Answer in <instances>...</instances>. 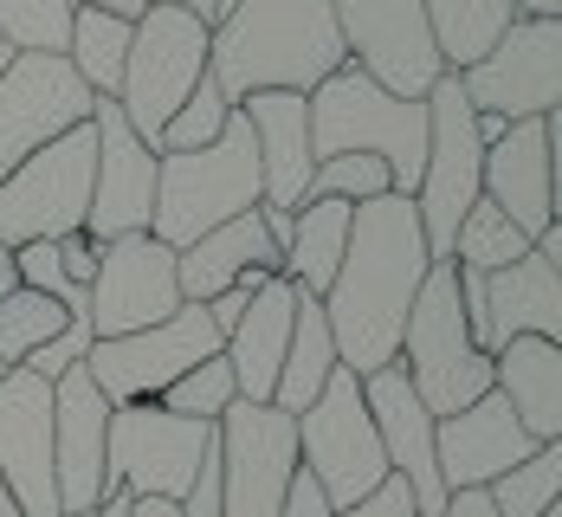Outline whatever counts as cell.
Returning a JSON list of instances; mask_svg holds the SVG:
<instances>
[{"instance_id":"cell-9","label":"cell","mask_w":562,"mask_h":517,"mask_svg":"<svg viewBox=\"0 0 562 517\" xmlns=\"http://www.w3.org/2000/svg\"><path fill=\"white\" fill-rule=\"evenodd\" d=\"M91 162H98V130L78 123L46 149H33L20 169L0 181V239L33 246V239H65L91 214Z\"/></svg>"},{"instance_id":"cell-40","label":"cell","mask_w":562,"mask_h":517,"mask_svg":"<svg viewBox=\"0 0 562 517\" xmlns=\"http://www.w3.org/2000/svg\"><path fill=\"white\" fill-rule=\"evenodd\" d=\"M330 517H420V512H414V492H407V485L389 472V479H382L369 498H356L349 512H330Z\"/></svg>"},{"instance_id":"cell-33","label":"cell","mask_w":562,"mask_h":517,"mask_svg":"<svg viewBox=\"0 0 562 517\" xmlns=\"http://www.w3.org/2000/svg\"><path fill=\"white\" fill-rule=\"evenodd\" d=\"M485 498H492V512L498 517H543L562 505V440L550 447H537L530 460H517L505 479H492L485 485Z\"/></svg>"},{"instance_id":"cell-6","label":"cell","mask_w":562,"mask_h":517,"mask_svg":"<svg viewBox=\"0 0 562 517\" xmlns=\"http://www.w3.org/2000/svg\"><path fill=\"white\" fill-rule=\"evenodd\" d=\"M207 33L214 26H201L181 7H143V20L130 26V58H123V85L111 104L149 149L162 143V130L188 104V91L207 78Z\"/></svg>"},{"instance_id":"cell-41","label":"cell","mask_w":562,"mask_h":517,"mask_svg":"<svg viewBox=\"0 0 562 517\" xmlns=\"http://www.w3.org/2000/svg\"><path fill=\"white\" fill-rule=\"evenodd\" d=\"M279 517H330V498H324V485H317L304 465H297V472H291V485H284Z\"/></svg>"},{"instance_id":"cell-19","label":"cell","mask_w":562,"mask_h":517,"mask_svg":"<svg viewBox=\"0 0 562 517\" xmlns=\"http://www.w3.org/2000/svg\"><path fill=\"white\" fill-rule=\"evenodd\" d=\"M104 427H111V402L98 395V382L78 369H65L53 382V492L58 517H78L98 505L104 492Z\"/></svg>"},{"instance_id":"cell-28","label":"cell","mask_w":562,"mask_h":517,"mask_svg":"<svg viewBox=\"0 0 562 517\" xmlns=\"http://www.w3.org/2000/svg\"><path fill=\"white\" fill-rule=\"evenodd\" d=\"M349 214H356L349 201H304V207H291V239H284L279 272L304 297H324L330 279H337L342 246H349Z\"/></svg>"},{"instance_id":"cell-42","label":"cell","mask_w":562,"mask_h":517,"mask_svg":"<svg viewBox=\"0 0 562 517\" xmlns=\"http://www.w3.org/2000/svg\"><path fill=\"white\" fill-rule=\"evenodd\" d=\"M440 517H498V512H492V498H485V492H447Z\"/></svg>"},{"instance_id":"cell-10","label":"cell","mask_w":562,"mask_h":517,"mask_svg":"<svg viewBox=\"0 0 562 517\" xmlns=\"http://www.w3.org/2000/svg\"><path fill=\"white\" fill-rule=\"evenodd\" d=\"M207 447H214V427L207 420H181L162 402L111 407L104 485H123L130 498H169V505H181V492L194 485Z\"/></svg>"},{"instance_id":"cell-36","label":"cell","mask_w":562,"mask_h":517,"mask_svg":"<svg viewBox=\"0 0 562 517\" xmlns=\"http://www.w3.org/2000/svg\"><path fill=\"white\" fill-rule=\"evenodd\" d=\"M239 402V389H233V369H226V356H207V362H194L181 382H169L162 389V407L169 414H181V420H221L226 407Z\"/></svg>"},{"instance_id":"cell-48","label":"cell","mask_w":562,"mask_h":517,"mask_svg":"<svg viewBox=\"0 0 562 517\" xmlns=\"http://www.w3.org/2000/svg\"><path fill=\"white\" fill-rule=\"evenodd\" d=\"M0 517H26L20 505H13V492H7V485H0Z\"/></svg>"},{"instance_id":"cell-43","label":"cell","mask_w":562,"mask_h":517,"mask_svg":"<svg viewBox=\"0 0 562 517\" xmlns=\"http://www.w3.org/2000/svg\"><path fill=\"white\" fill-rule=\"evenodd\" d=\"M149 7H181V13H194L201 26H214V20H221V0H149Z\"/></svg>"},{"instance_id":"cell-49","label":"cell","mask_w":562,"mask_h":517,"mask_svg":"<svg viewBox=\"0 0 562 517\" xmlns=\"http://www.w3.org/2000/svg\"><path fill=\"white\" fill-rule=\"evenodd\" d=\"M7 58H13V46H7V40H0V71H7Z\"/></svg>"},{"instance_id":"cell-26","label":"cell","mask_w":562,"mask_h":517,"mask_svg":"<svg viewBox=\"0 0 562 517\" xmlns=\"http://www.w3.org/2000/svg\"><path fill=\"white\" fill-rule=\"evenodd\" d=\"M246 272H279V246H272L266 227H259V207L239 214V221H226V227H214V233H201L194 246L175 252L181 304H207V297L233 291Z\"/></svg>"},{"instance_id":"cell-31","label":"cell","mask_w":562,"mask_h":517,"mask_svg":"<svg viewBox=\"0 0 562 517\" xmlns=\"http://www.w3.org/2000/svg\"><path fill=\"white\" fill-rule=\"evenodd\" d=\"M130 26H136V20H116V13H98V7H71L65 58H71V71L91 85V98H116L123 58H130Z\"/></svg>"},{"instance_id":"cell-1","label":"cell","mask_w":562,"mask_h":517,"mask_svg":"<svg viewBox=\"0 0 562 517\" xmlns=\"http://www.w3.org/2000/svg\"><path fill=\"white\" fill-rule=\"evenodd\" d=\"M434 252L420 239L414 221V201L401 194H375L349 214V246H342V266L330 291L317 297L324 304V324H330V344L337 362L362 382L375 369H394L401 356V324L414 311V291L427 279Z\"/></svg>"},{"instance_id":"cell-29","label":"cell","mask_w":562,"mask_h":517,"mask_svg":"<svg viewBox=\"0 0 562 517\" xmlns=\"http://www.w3.org/2000/svg\"><path fill=\"white\" fill-rule=\"evenodd\" d=\"M337 344H330V324H324V304L297 291V317H291V344H284L279 362V389H272V407L279 414H304V407L324 395V382L337 375Z\"/></svg>"},{"instance_id":"cell-17","label":"cell","mask_w":562,"mask_h":517,"mask_svg":"<svg viewBox=\"0 0 562 517\" xmlns=\"http://www.w3.org/2000/svg\"><path fill=\"white\" fill-rule=\"evenodd\" d=\"M91 130H98V162H91V214H85V233L98 246H111L123 233H149V214H156V149L123 123V111H116L111 98H98Z\"/></svg>"},{"instance_id":"cell-11","label":"cell","mask_w":562,"mask_h":517,"mask_svg":"<svg viewBox=\"0 0 562 517\" xmlns=\"http://www.w3.org/2000/svg\"><path fill=\"white\" fill-rule=\"evenodd\" d=\"M221 356V330L207 324V304H181L169 324L130 330V337H98L85 349V375L111 407L130 402H162V389L181 382L194 362Z\"/></svg>"},{"instance_id":"cell-2","label":"cell","mask_w":562,"mask_h":517,"mask_svg":"<svg viewBox=\"0 0 562 517\" xmlns=\"http://www.w3.org/2000/svg\"><path fill=\"white\" fill-rule=\"evenodd\" d=\"M342 65L349 58L330 0H239L207 33V71L226 104H246L259 91L311 98Z\"/></svg>"},{"instance_id":"cell-22","label":"cell","mask_w":562,"mask_h":517,"mask_svg":"<svg viewBox=\"0 0 562 517\" xmlns=\"http://www.w3.org/2000/svg\"><path fill=\"white\" fill-rule=\"evenodd\" d=\"M530 453H537V440L517 427L505 395H479L472 407H459L434 427V465H440L447 492H485Z\"/></svg>"},{"instance_id":"cell-5","label":"cell","mask_w":562,"mask_h":517,"mask_svg":"<svg viewBox=\"0 0 562 517\" xmlns=\"http://www.w3.org/2000/svg\"><path fill=\"white\" fill-rule=\"evenodd\" d=\"M394 369L407 375V389L420 395V407L434 420H447L459 407H472L479 395H492V356L472 344L465 311H459V266L434 259L427 279L414 291V311L401 324V356Z\"/></svg>"},{"instance_id":"cell-32","label":"cell","mask_w":562,"mask_h":517,"mask_svg":"<svg viewBox=\"0 0 562 517\" xmlns=\"http://www.w3.org/2000/svg\"><path fill=\"white\" fill-rule=\"evenodd\" d=\"M65 330H71V311L53 304L46 291L13 285L0 297V362H7V369H26V356L46 349L53 337H65Z\"/></svg>"},{"instance_id":"cell-15","label":"cell","mask_w":562,"mask_h":517,"mask_svg":"<svg viewBox=\"0 0 562 517\" xmlns=\"http://www.w3.org/2000/svg\"><path fill=\"white\" fill-rule=\"evenodd\" d=\"M221 440V517H279L297 472V420L279 407L233 402L214 420Z\"/></svg>"},{"instance_id":"cell-44","label":"cell","mask_w":562,"mask_h":517,"mask_svg":"<svg viewBox=\"0 0 562 517\" xmlns=\"http://www.w3.org/2000/svg\"><path fill=\"white\" fill-rule=\"evenodd\" d=\"M71 7H98V13H116V20H143L149 0H71Z\"/></svg>"},{"instance_id":"cell-8","label":"cell","mask_w":562,"mask_h":517,"mask_svg":"<svg viewBox=\"0 0 562 517\" xmlns=\"http://www.w3.org/2000/svg\"><path fill=\"white\" fill-rule=\"evenodd\" d=\"M479 169H485V143H479V123L472 104L459 91V78H440L427 91V169L414 188V221L434 259H452V233L465 221V207L479 201Z\"/></svg>"},{"instance_id":"cell-47","label":"cell","mask_w":562,"mask_h":517,"mask_svg":"<svg viewBox=\"0 0 562 517\" xmlns=\"http://www.w3.org/2000/svg\"><path fill=\"white\" fill-rule=\"evenodd\" d=\"M130 517H181V512H175L169 498H136V512Z\"/></svg>"},{"instance_id":"cell-45","label":"cell","mask_w":562,"mask_h":517,"mask_svg":"<svg viewBox=\"0 0 562 517\" xmlns=\"http://www.w3.org/2000/svg\"><path fill=\"white\" fill-rule=\"evenodd\" d=\"M517 20H562V0H510Z\"/></svg>"},{"instance_id":"cell-39","label":"cell","mask_w":562,"mask_h":517,"mask_svg":"<svg viewBox=\"0 0 562 517\" xmlns=\"http://www.w3.org/2000/svg\"><path fill=\"white\" fill-rule=\"evenodd\" d=\"M53 246H58V272H65L78 291H91V279H98V252H104V246H98L85 227L65 233V239H53Z\"/></svg>"},{"instance_id":"cell-30","label":"cell","mask_w":562,"mask_h":517,"mask_svg":"<svg viewBox=\"0 0 562 517\" xmlns=\"http://www.w3.org/2000/svg\"><path fill=\"white\" fill-rule=\"evenodd\" d=\"M420 13H427L434 53H440V65H447L452 78L472 71L510 33V20H517L510 0H420Z\"/></svg>"},{"instance_id":"cell-38","label":"cell","mask_w":562,"mask_h":517,"mask_svg":"<svg viewBox=\"0 0 562 517\" xmlns=\"http://www.w3.org/2000/svg\"><path fill=\"white\" fill-rule=\"evenodd\" d=\"M226 116H233V104L221 98V85H214V71H207V78L188 91V104L169 116V130H162L156 156H175V149H207V143L226 130Z\"/></svg>"},{"instance_id":"cell-52","label":"cell","mask_w":562,"mask_h":517,"mask_svg":"<svg viewBox=\"0 0 562 517\" xmlns=\"http://www.w3.org/2000/svg\"><path fill=\"white\" fill-rule=\"evenodd\" d=\"M0 375H7V362H0Z\"/></svg>"},{"instance_id":"cell-4","label":"cell","mask_w":562,"mask_h":517,"mask_svg":"<svg viewBox=\"0 0 562 517\" xmlns=\"http://www.w3.org/2000/svg\"><path fill=\"white\" fill-rule=\"evenodd\" d=\"M252 207H259V149H252V123L239 111L226 116V130L207 149L156 156V214H149V233L169 252L194 246L201 233L226 227V221H239Z\"/></svg>"},{"instance_id":"cell-50","label":"cell","mask_w":562,"mask_h":517,"mask_svg":"<svg viewBox=\"0 0 562 517\" xmlns=\"http://www.w3.org/2000/svg\"><path fill=\"white\" fill-rule=\"evenodd\" d=\"M226 7H239V0H221V13H226Z\"/></svg>"},{"instance_id":"cell-20","label":"cell","mask_w":562,"mask_h":517,"mask_svg":"<svg viewBox=\"0 0 562 517\" xmlns=\"http://www.w3.org/2000/svg\"><path fill=\"white\" fill-rule=\"evenodd\" d=\"M479 194H485L524 239H537V233L557 221V143H550V123H543V116L510 123L505 136L485 149Z\"/></svg>"},{"instance_id":"cell-12","label":"cell","mask_w":562,"mask_h":517,"mask_svg":"<svg viewBox=\"0 0 562 517\" xmlns=\"http://www.w3.org/2000/svg\"><path fill=\"white\" fill-rule=\"evenodd\" d=\"M91 111H98V98L71 71L65 53H13L7 71H0V181L33 149L71 136L78 123H91Z\"/></svg>"},{"instance_id":"cell-51","label":"cell","mask_w":562,"mask_h":517,"mask_svg":"<svg viewBox=\"0 0 562 517\" xmlns=\"http://www.w3.org/2000/svg\"><path fill=\"white\" fill-rule=\"evenodd\" d=\"M543 517H562V505H557V512H543Z\"/></svg>"},{"instance_id":"cell-16","label":"cell","mask_w":562,"mask_h":517,"mask_svg":"<svg viewBox=\"0 0 562 517\" xmlns=\"http://www.w3.org/2000/svg\"><path fill=\"white\" fill-rule=\"evenodd\" d=\"M181 311L175 285V252L156 233H123L98 252V279H91V344L98 337H130L149 324H169Z\"/></svg>"},{"instance_id":"cell-3","label":"cell","mask_w":562,"mask_h":517,"mask_svg":"<svg viewBox=\"0 0 562 517\" xmlns=\"http://www.w3.org/2000/svg\"><path fill=\"white\" fill-rule=\"evenodd\" d=\"M311 156H375L389 169V194L414 201L427 169V98H394L369 71L342 65L311 98Z\"/></svg>"},{"instance_id":"cell-53","label":"cell","mask_w":562,"mask_h":517,"mask_svg":"<svg viewBox=\"0 0 562 517\" xmlns=\"http://www.w3.org/2000/svg\"><path fill=\"white\" fill-rule=\"evenodd\" d=\"M78 517H91V512H78Z\"/></svg>"},{"instance_id":"cell-23","label":"cell","mask_w":562,"mask_h":517,"mask_svg":"<svg viewBox=\"0 0 562 517\" xmlns=\"http://www.w3.org/2000/svg\"><path fill=\"white\" fill-rule=\"evenodd\" d=\"M233 111L252 123V149H259V207H297L304 201V181L317 169L311 156V104L291 98V91H259Z\"/></svg>"},{"instance_id":"cell-7","label":"cell","mask_w":562,"mask_h":517,"mask_svg":"<svg viewBox=\"0 0 562 517\" xmlns=\"http://www.w3.org/2000/svg\"><path fill=\"white\" fill-rule=\"evenodd\" d=\"M297 465L324 485L330 512H349L356 498H369L389 479L375 420H369V402H362V382L349 369H337L324 382V395L297 414Z\"/></svg>"},{"instance_id":"cell-24","label":"cell","mask_w":562,"mask_h":517,"mask_svg":"<svg viewBox=\"0 0 562 517\" xmlns=\"http://www.w3.org/2000/svg\"><path fill=\"white\" fill-rule=\"evenodd\" d=\"M291 317H297V285L291 279H272L266 291L246 297V317L226 330V369H233V389L239 402L252 407H272V389H279V362H284V344H291Z\"/></svg>"},{"instance_id":"cell-18","label":"cell","mask_w":562,"mask_h":517,"mask_svg":"<svg viewBox=\"0 0 562 517\" xmlns=\"http://www.w3.org/2000/svg\"><path fill=\"white\" fill-rule=\"evenodd\" d=\"M0 485L26 517H58L53 492V382L7 369L0 375Z\"/></svg>"},{"instance_id":"cell-14","label":"cell","mask_w":562,"mask_h":517,"mask_svg":"<svg viewBox=\"0 0 562 517\" xmlns=\"http://www.w3.org/2000/svg\"><path fill=\"white\" fill-rule=\"evenodd\" d=\"M459 91L472 116H550L562 104V20H510V33L459 71Z\"/></svg>"},{"instance_id":"cell-13","label":"cell","mask_w":562,"mask_h":517,"mask_svg":"<svg viewBox=\"0 0 562 517\" xmlns=\"http://www.w3.org/2000/svg\"><path fill=\"white\" fill-rule=\"evenodd\" d=\"M330 13H337L342 58L356 71H369L382 91H394V98H427L447 78L420 0H330Z\"/></svg>"},{"instance_id":"cell-35","label":"cell","mask_w":562,"mask_h":517,"mask_svg":"<svg viewBox=\"0 0 562 517\" xmlns=\"http://www.w3.org/2000/svg\"><path fill=\"white\" fill-rule=\"evenodd\" d=\"M71 0H0V40L13 53H65Z\"/></svg>"},{"instance_id":"cell-46","label":"cell","mask_w":562,"mask_h":517,"mask_svg":"<svg viewBox=\"0 0 562 517\" xmlns=\"http://www.w3.org/2000/svg\"><path fill=\"white\" fill-rule=\"evenodd\" d=\"M20 285V272H13V246H7V239H0V297H7V291Z\"/></svg>"},{"instance_id":"cell-21","label":"cell","mask_w":562,"mask_h":517,"mask_svg":"<svg viewBox=\"0 0 562 517\" xmlns=\"http://www.w3.org/2000/svg\"><path fill=\"white\" fill-rule=\"evenodd\" d=\"M362 402H369V420H375V440H382L389 472L414 492V512L440 517V505H447V485H440V465H434V427L440 420L420 407V395L407 389L401 369L362 375Z\"/></svg>"},{"instance_id":"cell-25","label":"cell","mask_w":562,"mask_h":517,"mask_svg":"<svg viewBox=\"0 0 562 517\" xmlns=\"http://www.w3.org/2000/svg\"><path fill=\"white\" fill-rule=\"evenodd\" d=\"M510 337L562 344V266H550L537 246L485 279V349L498 356Z\"/></svg>"},{"instance_id":"cell-27","label":"cell","mask_w":562,"mask_h":517,"mask_svg":"<svg viewBox=\"0 0 562 517\" xmlns=\"http://www.w3.org/2000/svg\"><path fill=\"white\" fill-rule=\"evenodd\" d=\"M492 395H505V407L517 414V427L537 447L562 440V344L510 337L492 356Z\"/></svg>"},{"instance_id":"cell-34","label":"cell","mask_w":562,"mask_h":517,"mask_svg":"<svg viewBox=\"0 0 562 517\" xmlns=\"http://www.w3.org/2000/svg\"><path fill=\"white\" fill-rule=\"evenodd\" d=\"M530 252V239L510 227L505 214L479 194L472 207H465V221H459V233H452V266H465V272H505V266H517Z\"/></svg>"},{"instance_id":"cell-37","label":"cell","mask_w":562,"mask_h":517,"mask_svg":"<svg viewBox=\"0 0 562 517\" xmlns=\"http://www.w3.org/2000/svg\"><path fill=\"white\" fill-rule=\"evenodd\" d=\"M375 194H389V169L375 156H324L311 169V181H304V201H349V207H362Z\"/></svg>"}]
</instances>
